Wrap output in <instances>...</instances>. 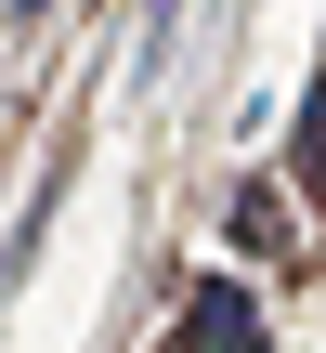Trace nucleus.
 <instances>
[{"label":"nucleus","mask_w":326,"mask_h":353,"mask_svg":"<svg viewBox=\"0 0 326 353\" xmlns=\"http://www.w3.org/2000/svg\"><path fill=\"white\" fill-rule=\"evenodd\" d=\"M222 236H235V249H287V196H274V183H235V196H222Z\"/></svg>","instance_id":"nucleus-2"},{"label":"nucleus","mask_w":326,"mask_h":353,"mask_svg":"<svg viewBox=\"0 0 326 353\" xmlns=\"http://www.w3.org/2000/svg\"><path fill=\"white\" fill-rule=\"evenodd\" d=\"M13 13H39V0H13Z\"/></svg>","instance_id":"nucleus-4"},{"label":"nucleus","mask_w":326,"mask_h":353,"mask_svg":"<svg viewBox=\"0 0 326 353\" xmlns=\"http://www.w3.org/2000/svg\"><path fill=\"white\" fill-rule=\"evenodd\" d=\"M170 39H183V0H144V39H131V65L157 79V65H170Z\"/></svg>","instance_id":"nucleus-3"},{"label":"nucleus","mask_w":326,"mask_h":353,"mask_svg":"<svg viewBox=\"0 0 326 353\" xmlns=\"http://www.w3.org/2000/svg\"><path fill=\"white\" fill-rule=\"evenodd\" d=\"M170 353H274V327H261V301H248L235 275H209V288L183 301V327H170Z\"/></svg>","instance_id":"nucleus-1"}]
</instances>
